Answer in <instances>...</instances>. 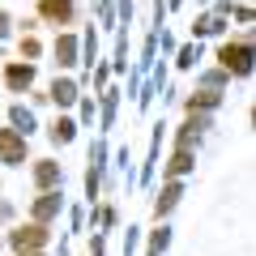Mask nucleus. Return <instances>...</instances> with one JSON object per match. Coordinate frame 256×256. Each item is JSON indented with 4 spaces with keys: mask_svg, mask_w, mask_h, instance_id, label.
<instances>
[{
    "mask_svg": "<svg viewBox=\"0 0 256 256\" xmlns=\"http://www.w3.org/2000/svg\"><path fill=\"white\" fill-rule=\"evenodd\" d=\"M0 158H4V162H22V158H26V141H22L18 132H9V128L0 132Z\"/></svg>",
    "mask_w": 256,
    "mask_h": 256,
    "instance_id": "nucleus-1",
    "label": "nucleus"
},
{
    "mask_svg": "<svg viewBox=\"0 0 256 256\" xmlns=\"http://www.w3.org/2000/svg\"><path fill=\"white\" fill-rule=\"evenodd\" d=\"M43 239H47V235H43L38 226H22L18 235H13V248H18V252H34V248L43 244Z\"/></svg>",
    "mask_w": 256,
    "mask_h": 256,
    "instance_id": "nucleus-2",
    "label": "nucleus"
},
{
    "mask_svg": "<svg viewBox=\"0 0 256 256\" xmlns=\"http://www.w3.org/2000/svg\"><path fill=\"white\" fill-rule=\"evenodd\" d=\"M222 64L230 73H248V47H222Z\"/></svg>",
    "mask_w": 256,
    "mask_h": 256,
    "instance_id": "nucleus-3",
    "label": "nucleus"
},
{
    "mask_svg": "<svg viewBox=\"0 0 256 256\" xmlns=\"http://www.w3.org/2000/svg\"><path fill=\"white\" fill-rule=\"evenodd\" d=\"M52 98H56V102H73V98H77L73 82H56V86H52Z\"/></svg>",
    "mask_w": 256,
    "mask_h": 256,
    "instance_id": "nucleus-4",
    "label": "nucleus"
},
{
    "mask_svg": "<svg viewBox=\"0 0 256 256\" xmlns=\"http://www.w3.org/2000/svg\"><path fill=\"white\" fill-rule=\"evenodd\" d=\"M34 175H38V184H43V188H52V184L60 180V171H56V162H38V171H34Z\"/></svg>",
    "mask_w": 256,
    "mask_h": 256,
    "instance_id": "nucleus-5",
    "label": "nucleus"
},
{
    "mask_svg": "<svg viewBox=\"0 0 256 256\" xmlns=\"http://www.w3.org/2000/svg\"><path fill=\"white\" fill-rule=\"evenodd\" d=\"M9 86H13V90L30 86V68H22V64H18V68H9Z\"/></svg>",
    "mask_w": 256,
    "mask_h": 256,
    "instance_id": "nucleus-6",
    "label": "nucleus"
},
{
    "mask_svg": "<svg viewBox=\"0 0 256 256\" xmlns=\"http://www.w3.org/2000/svg\"><path fill=\"white\" fill-rule=\"evenodd\" d=\"M56 56H60V64H73V38H60L56 43Z\"/></svg>",
    "mask_w": 256,
    "mask_h": 256,
    "instance_id": "nucleus-7",
    "label": "nucleus"
},
{
    "mask_svg": "<svg viewBox=\"0 0 256 256\" xmlns=\"http://www.w3.org/2000/svg\"><path fill=\"white\" fill-rule=\"evenodd\" d=\"M56 210H60V201H56V196H47V201H38V205H34V214H38V218H52Z\"/></svg>",
    "mask_w": 256,
    "mask_h": 256,
    "instance_id": "nucleus-8",
    "label": "nucleus"
},
{
    "mask_svg": "<svg viewBox=\"0 0 256 256\" xmlns=\"http://www.w3.org/2000/svg\"><path fill=\"white\" fill-rule=\"evenodd\" d=\"M43 9L52 13V18H68V0H47Z\"/></svg>",
    "mask_w": 256,
    "mask_h": 256,
    "instance_id": "nucleus-9",
    "label": "nucleus"
},
{
    "mask_svg": "<svg viewBox=\"0 0 256 256\" xmlns=\"http://www.w3.org/2000/svg\"><path fill=\"white\" fill-rule=\"evenodd\" d=\"M52 137H56V141H73V124H68V120H60V124L52 128Z\"/></svg>",
    "mask_w": 256,
    "mask_h": 256,
    "instance_id": "nucleus-10",
    "label": "nucleus"
}]
</instances>
